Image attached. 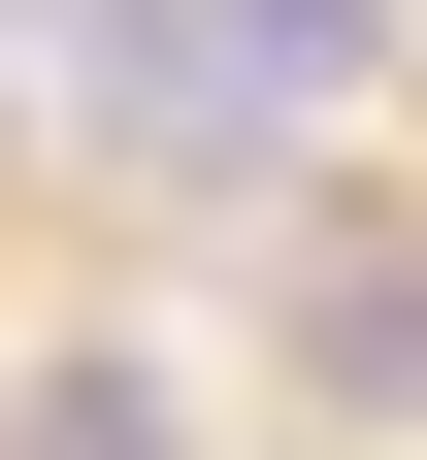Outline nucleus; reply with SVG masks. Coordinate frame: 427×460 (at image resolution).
I'll list each match as a JSON object with an SVG mask.
<instances>
[{"label": "nucleus", "instance_id": "f257e3e1", "mask_svg": "<svg viewBox=\"0 0 427 460\" xmlns=\"http://www.w3.org/2000/svg\"><path fill=\"white\" fill-rule=\"evenodd\" d=\"M296 362H329L361 428H395V394H427V263H296Z\"/></svg>", "mask_w": 427, "mask_h": 460}, {"label": "nucleus", "instance_id": "f03ea898", "mask_svg": "<svg viewBox=\"0 0 427 460\" xmlns=\"http://www.w3.org/2000/svg\"><path fill=\"white\" fill-rule=\"evenodd\" d=\"M33 460H198V428H165V362H33Z\"/></svg>", "mask_w": 427, "mask_h": 460}]
</instances>
